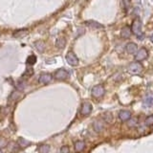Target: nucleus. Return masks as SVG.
I'll return each mask as SVG.
<instances>
[{"mask_svg":"<svg viewBox=\"0 0 153 153\" xmlns=\"http://www.w3.org/2000/svg\"><path fill=\"white\" fill-rule=\"evenodd\" d=\"M143 70V66L140 62H132L127 67V71L131 75H139L140 73H142Z\"/></svg>","mask_w":153,"mask_h":153,"instance_id":"nucleus-1","label":"nucleus"},{"mask_svg":"<svg viewBox=\"0 0 153 153\" xmlns=\"http://www.w3.org/2000/svg\"><path fill=\"white\" fill-rule=\"evenodd\" d=\"M132 33L140 37L142 36V22L139 18H135L132 22Z\"/></svg>","mask_w":153,"mask_h":153,"instance_id":"nucleus-2","label":"nucleus"},{"mask_svg":"<svg viewBox=\"0 0 153 153\" xmlns=\"http://www.w3.org/2000/svg\"><path fill=\"white\" fill-rule=\"evenodd\" d=\"M105 93V89L102 84H99V85H96L92 88V96L94 98H100L102 97Z\"/></svg>","mask_w":153,"mask_h":153,"instance_id":"nucleus-3","label":"nucleus"},{"mask_svg":"<svg viewBox=\"0 0 153 153\" xmlns=\"http://www.w3.org/2000/svg\"><path fill=\"white\" fill-rule=\"evenodd\" d=\"M66 61L68 62V64L71 66H76L79 65V59L73 52H68L66 55Z\"/></svg>","mask_w":153,"mask_h":153,"instance_id":"nucleus-4","label":"nucleus"},{"mask_svg":"<svg viewBox=\"0 0 153 153\" xmlns=\"http://www.w3.org/2000/svg\"><path fill=\"white\" fill-rule=\"evenodd\" d=\"M148 56V52L145 47L140 48V50H138L135 54V59L137 61H142L143 59H146Z\"/></svg>","mask_w":153,"mask_h":153,"instance_id":"nucleus-5","label":"nucleus"},{"mask_svg":"<svg viewBox=\"0 0 153 153\" xmlns=\"http://www.w3.org/2000/svg\"><path fill=\"white\" fill-rule=\"evenodd\" d=\"M92 112V104L88 102H84L81 104L80 107V114L83 116H88V115Z\"/></svg>","mask_w":153,"mask_h":153,"instance_id":"nucleus-6","label":"nucleus"},{"mask_svg":"<svg viewBox=\"0 0 153 153\" xmlns=\"http://www.w3.org/2000/svg\"><path fill=\"white\" fill-rule=\"evenodd\" d=\"M68 76H69V73L63 68L56 70V73H55V78L57 80H64L68 78Z\"/></svg>","mask_w":153,"mask_h":153,"instance_id":"nucleus-7","label":"nucleus"},{"mask_svg":"<svg viewBox=\"0 0 153 153\" xmlns=\"http://www.w3.org/2000/svg\"><path fill=\"white\" fill-rule=\"evenodd\" d=\"M53 79V76L49 73H42L39 78H38V82L42 84H47L49 83Z\"/></svg>","mask_w":153,"mask_h":153,"instance_id":"nucleus-8","label":"nucleus"},{"mask_svg":"<svg viewBox=\"0 0 153 153\" xmlns=\"http://www.w3.org/2000/svg\"><path fill=\"white\" fill-rule=\"evenodd\" d=\"M131 112L128 111V110H121L119 112V118L122 122H127L131 118Z\"/></svg>","mask_w":153,"mask_h":153,"instance_id":"nucleus-9","label":"nucleus"},{"mask_svg":"<svg viewBox=\"0 0 153 153\" xmlns=\"http://www.w3.org/2000/svg\"><path fill=\"white\" fill-rule=\"evenodd\" d=\"M126 50L128 54H136V52L138 51V46L136 43L134 42H129L126 46Z\"/></svg>","mask_w":153,"mask_h":153,"instance_id":"nucleus-10","label":"nucleus"},{"mask_svg":"<svg viewBox=\"0 0 153 153\" xmlns=\"http://www.w3.org/2000/svg\"><path fill=\"white\" fill-rule=\"evenodd\" d=\"M94 130L96 132H102L104 129V120H100V121H96L93 124Z\"/></svg>","mask_w":153,"mask_h":153,"instance_id":"nucleus-11","label":"nucleus"},{"mask_svg":"<svg viewBox=\"0 0 153 153\" xmlns=\"http://www.w3.org/2000/svg\"><path fill=\"white\" fill-rule=\"evenodd\" d=\"M132 33V29L129 27V26H124L122 31H121V36L124 39H126V38H129Z\"/></svg>","mask_w":153,"mask_h":153,"instance_id":"nucleus-12","label":"nucleus"},{"mask_svg":"<svg viewBox=\"0 0 153 153\" xmlns=\"http://www.w3.org/2000/svg\"><path fill=\"white\" fill-rule=\"evenodd\" d=\"M85 147V143L83 141H76L74 145V148L76 152H80L84 149Z\"/></svg>","mask_w":153,"mask_h":153,"instance_id":"nucleus-13","label":"nucleus"},{"mask_svg":"<svg viewBox=\"0 0 153 153\" xmlns=\"http://www.w3.org/2000/svg\"><path fill=\"white\" fill-rule=\"evenodd\" d=\"M85 24L90 28H93V29H102L103 26L102 24H100L97 21H93V20H89V21H86Z\"/></svg>","mask_w":153,"mask_h":153,"instance_id":"nucleus-14","label":"nucleus"},{"mask_svg":"<svg viewBox=\"0 0 153 153\" xmlns=\"http://www.w3.org/2000/svg\"><path fill=\"white\" fill-rule=\"evenodd\" d=\"M66 45V39L64 37H59L56 41V46L59 48V49H62L64 48Z\"/></svg>","mask_w":153,"mask_h":153,"instance_id":"nucleus-15","label":"nucleus"},{"mask_svg":"<svg viewBox=\"0 0 153 153\" xmlns=\"http://www.w3.org/2000/svg\"><path fill=\"white\" fill-rule=\"evenodd\" d=\"M27 35H28V30L25 29V30H19V31L13 33V36L16 37V38H21V37L25 36Z\"/></svg>","mask_w":153,"mask_h":153,"instance_id":"nucleus-16","label":"nucleus"},{"mask_svg":"<svg viewBox=\"0 0 153 153\" xmlns=\"http://www.w3.org/2000/svg\"><path fill=\"white\" fill-rule=\"evenodd\" d=\"M35 46L36 48V50L40 53H42L45 49V44H44V42H42V41H36L35 43Z\"/></svg>","mask_w":153,"mask_h":153,"instance_id":"nucleus-17","label":"nucleus"},{"mask_svg":"<svg viewBox=\"0 0 153 153\" xmlns=\"http://www.w3.org/2000/svg\"><path fill=\"white\" fill-rule=\"evenodd\" d=\"M145 124L146 126H153V114L147 116L145 120Z\"/></svg>","mask_w":153,"mask_h":153,"instance_id":"nucleus-18","label":"nucleus"},{"mask_svg":"<svg viewBox=\"0 0 153 153\" xmlns=\"http://www.w3.org/2000/svg\"><path fill=\"white\" fill-rule=\"evenodd\" d=\"M152 102H153L152 98L151 97H147V98L145 99V100H143V106H145L146 108H147V107H150L152 105Z\"/></svg>","mask_w":153,"mask_h":153,"instance_id":"nucleus-19","label":"nucleus"},{"mask_svg":"<svg viewBox=\"0 0 153 153\" xmlns=\"http://www.w3.org/2000/svg\"><path fill=\"white\" fill-rule=\"evenodd\" d=\"M128 126L129 127H134V126H137V123H138V119L137 118H130L128 120Z\"/></svg>","mask_w":153,"mask_h":153,"instance_id":"nucleus-20","label":"nucleus"},{"mask_svg":"<svg viewBox=\"0 0 153 153\" xmlns=\"http://www.w3.org/2000/svg\"><path fill=\"white\" fill-rule=\"evenodd\" d=\"M123 5V9H126V11L127 12L131 7V0H122Z\"/></svg>","mask_w":153,"mask_h":153,"instance_id":"nucleus-21","label":"nucleus"},{"mask_svg":"<svg viewBox=\"0 0 153 153\" xmlns=\"http://www.w3.org/2000/svg\"><path fill=\"white\" fill-rule=\"evenodd\" d=\"M36 56H30L28 57V59H27V63L28 64H31V65H33V64H35L36 63Z\"/></svg>","mask_w":153,"mask_h":153,"instance_id":"nucleus-22","label":"nucleus"},{"mask_svg":"<svg viewBox=\"0 0 153 153\" xmlns=\"http://www.w3.org/2000/svg\"><path fill=\"white\" fill-rule=\"evenodd\" d=\"M18 145L20 146H27L30 145V142H28V141H26V140H24L23 138H20V139L18 140Z\"/></svg>","mask_w":153,"mask_h":153,"instance_id":"nucleus-23","label":"nucleus"},{"mask_svg":"<svg viewBox=\"0 0 153 153\" xmlns=\"http://www.w3.org/2000/svg\"><path fill=\"white\" fill-rule=\"evenodd\" d=\"M38 150H39L40 152H42V153H46V152H48L50 150V147H49V146H41L39 148H38Z\"/></svg>","mask_w":153,"mask_h":153,"instance_id":"nucleus-24","label":"nucleus"},{"mask_svg":"<svg viewBox=\"0 0 153 153\" xmlns=\"http://www.w3.org/2000/svg\"><path fill=\"white\" fill-rule=\"evenodd\" d=\"M103 120H104V122H106V123H111L112 122V116H111V114L104 115Z\"/></svg>","mask_w":153,"mask_h":153,"instance_id":"nucleus-25","label":"nucleus"},{"mask_svg":"<svg viewBox=\"0 0 153 153\" xmlns=\"http://www.w3.org/2000/svg\"><path fill=\"white\" fill-rule=\"evenodd\" d=\"M69 151H70V149L68 146H62L60 148V152H69Z\"/></svg>","mask_w":153,"mask_h":153,"instance_id":"nucleus-26","label":"nucleus"}]
</instances>
